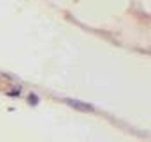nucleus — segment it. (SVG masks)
I'll return each instance as SVG.
<instances>
[{"mask_svg":"<svg viewBox=\"0 0 151 142\" xmlns=\"http://www.w3.org/2000/svg\"><path fill=\"white\" fill-rule=\"evenodd\" d=\"M65 102H66V104H68L70 107H73V108L77 109V110H79V111H86V112H88V111L94 110V108H93L90 104H87V103H84V102H82V101L73 100V99H66Z\"/></svg>","mask_w":151,"mask_h":142,"instance_id":"obj_1","label":"nucleus"}]
</instances>
